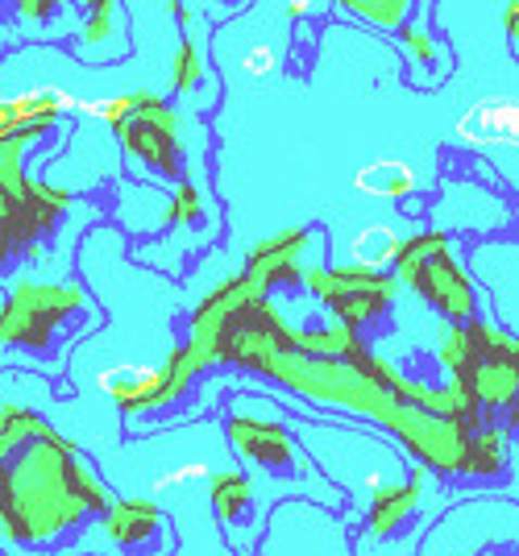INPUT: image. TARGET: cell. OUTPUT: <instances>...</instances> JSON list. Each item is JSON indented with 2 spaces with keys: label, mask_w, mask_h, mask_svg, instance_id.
Listing matches in <instances>:
<instances>
[{
  "label": "cell",
  "mask_w": 519,
  "mask_h": 556,
  "mask_svg": "<svg viewBox=\"0 0 519 556\" xmlns=\"http://www.w3.org/2000/svg\"><path fill=\"white\" fill-rule=\"evenodd\" d=\"M104 510L109 490L72 444L29 412L0 416V532L13 544L63 548Z\"/></svg>",
  "instance_id": "6da1fadb"
},
{
  "label": "cell",
  "mask_w": 519,
  "mask_h": 556,
  "mask_svg": "<svg viewBox=\"0 0 519 556\" xmlns=\"http://www.w3.org/2000/svg\"><path fill=\"white\" fill-rule=\"evenodd\" d=\"M295 437H304L307 453L325 465L329 482L350 490L362 510L407 478V462H403L400 448L378 441L370 432H362V428H345V424H295Z\"/></svg>",
  "instance_id": "7a4b0ae2"
},
{
  "label": "cell",
  "mask_w": 519,
  "mask_h": 556,
  "mask_svg": "<svg viewBox=\"0 0 519 556\" xmlns=\"http://www.w3.org/2000/svg\"><path fill=\"white\" fill-rule=\"evenodd\" d=\"M441 490L432 482L428 469H412L400 486H391L382 498H375L362 510L366 523L354 535L357 556H416L425 544L428 528L441 519V510L432 507Z\"/></svg>",
  "instance_id": "3957f363"
},
{
  "label": "cell",
  "mask_w": 519,
  "mask_h": 556,
  "mask_svg": "<svg viewBox=\"0 0 519 556\" xmlns=\"http://www.w3.org/2000/svg\"><path fill=\"white\" fill-rule=\"evenodd\" d=\"M519 553V498L507 494H473L461 498L428 528L416 556H478Z\"/></svg>",
  "instance_id": "277c9868"
},
{
  "label": "cell",
  "mask_w": 519,
  "mask_h": 556,
  "mask_svg": "<svg viewBox=\"0 0 519 556\" xmlns=\"http://www.w3.org/2000/svg\"><path fill=\"white\" fill-rule=\"evenodd\" d=\"M258 556H357L354 523L312 498H287L270 510Z\"/></svg>",
  "instance_id": "5b68a950"
},
{
  "label": "cell",
  "mask_w": 519,
  "mask_h": 556,
  "mask_svg": "<svg viewBox=\"0 0 519 556\" xmlns=\"http://www.w3.org/2000/svg\"><path fill=\"white\" fill-rule=\"evenodd\" d=\"M400 270L403 278L425 295L432 307H441L448 320H470L473 312V287L470 275L461 270V262L453 257L441 237H420L400 250Z\"/></svg>",
  "instance_id": "8992f818"
},
{
  "label": "cell",
  "mask_w": 519,
  "mask_h": 556,
  "mask_svg": "<svg viewBox=\"0 0 519 556\" xmlns=\"http://www.w3.org/2000/svg\"><path fill=\"white\" fill-rule=\"evenodd\" d=\"M229 441L241 448V457L262 469L266 478L279 482H304L307 478V453L291 441L279 424H258V419H229Z\"/></svg>",
  "instance_id": "52a82bcc"
},
{
  "label": "cell",
  "mask_w": 519,
  "mask_h": 556,
  "mask_svg": "<svg viewBox=\"0 0 519 556\" xmlns=\"http://www.w3.org/2000/svg\"><path fill=\"white\" fill-rule=\"evenodd\" d=\"M104 535L121 556H166L170 553V523L150 503H109Z\"/></svg>",
  "instance_id": "ba28073f"
},
{
  "label": "cell",
  "mask_w": 519,
  "mask_h": 556,
  "mask_svg": "<svg viewBox=\"0 0 519 556\" xmlns=\"http://www.w3.org/2000/svg\"><path fill=\"white\" fill-rule=\"evenodd\" d=\"M213 510H216V523L229 528V532L254 528V519H258L254 486H250L241 473H220L213 482Z\"/></svg>",
  "instance_id": "9c48e42d"
},
{
  "label": "cell",
  "mask_w": 519,
  "mask_h": 556,
  "mask_svg": "<svg viewBox=\"0 0 519 556\" xmlns=\"http://www.w3.org/2000/svg\"><path fill=\"white\" fill-rule=\"evenodd\" d=\"M357 187H362V191H370V195L400 200V195H407V187H412V170L400 166V163H391V159H382V163H375L370 170H362V175H357Z\"/></svg>",
  "instance_id": "30bf717a"
},
{
  "label": "cell",
  "mask_w": 519,
  "mask_h": 556,
  "mask_svg": "<svg viewBox=\"0 0 519 556\" xmlns=\"http://www.w3.org/2000/svg\"><path fill=\"white\" fill-rule=\"evenodd\" d=\"M507 42L519 50V0L507 4Z\"/></svg>",
  "instance_id": "8fae6325"
}]
</instances>
